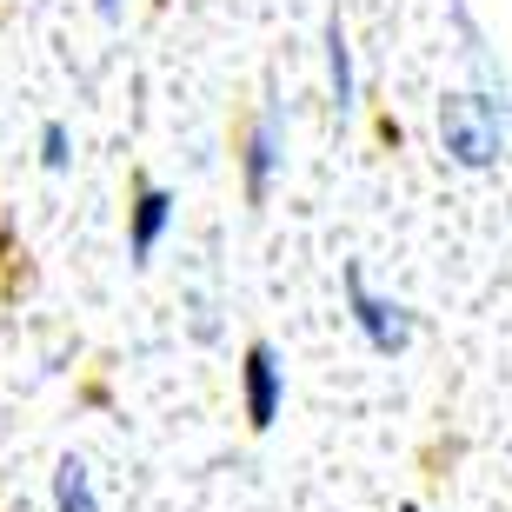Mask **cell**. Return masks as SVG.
I'll list each match as a JSON object with an SVG mask.
<instances>
[{"label":"cell","mask_w":512,"mask_h":512,"mask_svg":"<svg viewBox=\"0 0 512 512\" xmlns=\"http://www.w3.org/2000/svg\"><path fill=\"white\" fill-rule=\"evenodd\" d=\"M240 153H247V200L260 207V200H266V187H273V160H280V120H273V114H260Z\"/></svg>","instance_id":"5b68a950"},{"label":"cell","mask_w":512,"mask_h":512,"mask_svg":"<svg viewBox=\"0 0 512 512\" xmlns=\"http://www.w3.org/2000/svg\"><path fill=\"white\" fill-rule=\"evenodd\" d=\"M346 293H353V320H360V333H366V346H373V353H399V346L413 340V320H406L399 306H386V300H373V293H366L360 266H346Z\"/></svg>","instance_id":"7a4b0ae2"},{"label":"cell","mask_w":512,"mask_h":512,"mask_svg":"<svg viewBox=\"0 0 512 512\" xmlns=\"http://www.w3.org/2000/svg\"><path fill=\"white\" fill-rule=\"evenodd\" d=\"M280 413V360H273V346L253 340L247 346V426H273Z\"/></svg>","instance_id":"277c9868"},{"label":"cell","mask_w":512,"mask_h":512,"mask_svg":"<svg viewBox=\"0 0 512 512\" xmlns=\"http://www.w3.org/2000/svg\"><path fill=\"white\" fill-rule=\"evenodd\" d=\"M439 140H446V153H459L466 167H493L499 147H506V120H499L493 100L459 94V100L439 107Z\"/></svg>","instance_id":"6da1fadb"},{"label":"cell","mask_w":512,"mask_h":512,"mask_svg":"<svg viewBox=\"0 0 512 512\" xmlns=\"http://www.w3.org/2000/svg\"><path fill=\"white\" fill-rule=\"evenodd\" d=\"M94 7H100V14H120V0H94Z\"/></svg>","instance_id":"9c48e42d"},{"label":"cell","mask_w":512,"mask_h":512,"mask_svg":"<svg viewBox=\"0 0 512 512\" xmlns=\"http://www.w3.org/2000/svg\"><path fill=\"white\" fill-rule=\"evenodd\" d=\"M167 220H173V193L153 187V180H140V187H133V220H127V253L133 260H153Z\"/></svg>","instance_id":"3957f363"},{"label":"cell","mask_w":512,"mask_h":512,"mask_svg":"<svg viewBox=\"0 0 512 512\" xmlns=\"http://www.w3.org/2000/svg\"><path fill=\"white\" fill-rule=\"evenodd\" d=\"M67 160H74V153H67V127H60V120H47V127H40V167L60 173Z\"/></svg>","instance_id":"ba28073f"},{"label":"cell","mask_w":512,"mask_h":512,"mask_svg":"<svg viewBox=\"0 0 512 512\" xmlns=\"http://www.w3.org/2000/svg\"><path fill=\"white\" fill-rule=\"evenodd\" d=\"M399 512H419V506H399Z\"/></svg>","instance_id":"30bf717a"},{"label":"cell","mask_w":512,"mask_h":512,"mask_svg":"<svg viewBox=\"0 0 512 512\" xmlns=\"http://www.w3.org/2000/svg\"><path fill=\"white\" fill-rule=\"evenodd\" d=\"M326 67H333V100H340V107H353V54H346L340 20L326 27Z\"/></svg>","instance_id":"52a82bcc"},{"label":"cell","mask_w":512,"mask_h":512,"mask_svg":"<svg viewBox=\"0 0 512 512\" xmlns=\"http://www.w3.org/2000/svg\"><path fill=\"white\" fill-rule=\"evenodd\" d=\"M54 512H100L94 479H87L80 459H60V473H54Z\"/></svg>","instance_id":"8992f818"}]
</instances>
